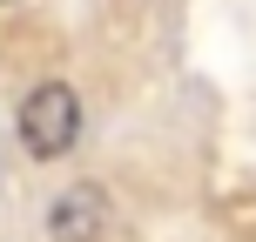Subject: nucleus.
I'll return each mask as SVG.
<instances>
[{
    "instance_id": "1",
    "label": "nucleus",
    "mask_w": 256,
    "mask_h": 242,
    "mask_svg": "<svg viewBox=\"0 0 256 242\" xmlns=\"http://www.w3.org/2000/svg\"><path fill=\"white\" fill-rule=\"evenodd\" d=\"M14 128H20V148L34 155V162H61L81 141V94L68 88V81H40V88H27Z\"/></svg>"
},
{
    "instance_id": "2",
    "label": "nucleus",
    "mask_w": 256,
    "mask_h": 242,
    "mask_svg": "<svg viewBox=\"0 0 256 242\" xmlns=\"http://www.w3.org/2000/svg\"><path fill=\"white\" fill-rule=\"evenodd\" d=\"M115 229V202H108L102 182H74L48 202V236L54 242H108Z\"/></svg>"
},
{
    "instance_id": "3",
    "label": "nucleus",
    "mask_w": 256,
    "mask_h": 242,
    "mask_svg": "<svg viewBox=\"0 0 256 242\" xmlns=\"http://www.w3.org/2000/svg\"><path fill=\"white\" fill-rule=\"evenodd\" d=\"M0 7H7V0H0Z\"/></svg>"
}]
</instances>
